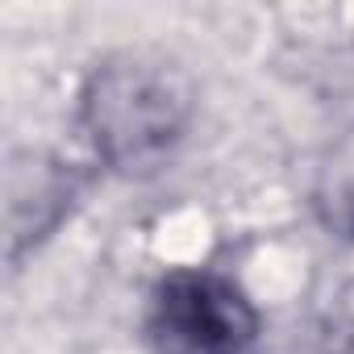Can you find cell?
<instances>
[{
    "label": "cell",
    "mask_w": 354,
    "mask_h": 354,
    "mask_svg": "<svg viewBox=\"0 0 354 354\" xmlns=\"http://www.w3.org/2000/svg\"><path fill=\"white\" fill-rule=\"evenodd\" d=\"M192 117V92L180 67L150 55L104 59L80 96V121L92 150L117 171L158 167Z\"/></svg>",
    "instance_id": "obj_1"
},
{
    "label": "cell",
    "mask_w": 354,
    "mask_h": 354,
    "mask_svg": "<svg viewBox=\"0 0 354 354\" xmlns=\"http://www.w3.org/2000/svg\"><path fill=\"white\" fill-rule=\"evenodd\" d=\"M150 337L158 354H250L259 308L217 271H171L150 300Z\"/></svg>",
    "instance_id": "obj_2"
}]
</instances>
